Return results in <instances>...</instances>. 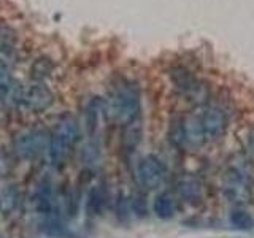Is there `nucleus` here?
<instances>
[{
	"label": "nucleus",
	"mask_w": 254,
	"mask_h": 238,
	"mask_svg": "<svg viewBox=\"0 0 254 238\" xmlns=\"http://www.w3.org/2000/svg\"><path fill=\"white\" fill-rule=\"evenodd\" d=\"M78 125L73 119L68 118L59 122L54 133L51 135L50 148H48V154H50V159L54 165H61L65 161L78 140Z\"/></svg>",
	"instance_id": "f257e3e1"
},
{
	"label": "nucleus",
	"mask_w": 254,
	"mask_h": 238,
	"mask_svg": "<svg viewBox=\"0 0 254 238\" xmlns=\"http://www.w3.org/2000/svg\"><path fill=\"white\" fill-rule=\"evenodd\" d=\"M110 115L116 121L127 124L133 119L140 118V95L133 86L121 87L111 99L110 103Z\"/></svg>",
	"instance_id": "f03ea898"
},
{
	"label": "nucleus",
	"mask_w": 254,
	"mask_h": 238,
	"mask_svg": "<svg viewBox=\"0 0 254 238\" xmlns=\"http://www.w3.org/2000/svg\"><path fill=\"white\" fill-rule=\"evenodd\" d=\"M222 190L234 203H245L251 198V186L248 175L237 165H230L222 178Z\"/></svg>",
	"instance_id": "7ed1b4c3"
},
{
	"label": "nucleus",
	"mask_w": 254,
	"mask_h": 238,
	"mask_svg": "<svg viewBox=\"0 0 254 238\" xmlns=\"http://www.w3.org/2000/svg\"><path fill=\"white\" fill-rule=\"evenodd\" d=\"M167 177L165 165L156 156L143 157L137 165V179L138 184L146 190H154L162 184Z\"/></svg>",
	"instance_id": "20e7f679"
},
{
	"label": "nucleus",
	"mask_w": 254,
	"mask_h": 238,
	"mask_svg": "<svg viewBox=\"0 0 254 238\" xmlns=\"http://www.w3.org/2000/svg\"><path fill=\"white\" fill-rule=\"evenodd\" d=\"M51 137L43 130L38 132H29L22 135L14 143V153L22 159H32L37 157L50 148Z\"/></svg>",
	"instance_id": "39448f33"
},
{
	"label": "nucleus",
	"mask_w": 254,
	"mask_h": 238,
	"mask_svg": "<svg viewBox=\"0 0 254 238\" xmlns=\"http://www.w3.org/2000/svg\"><path fill=\"white\" fill-rule=\"evenodd\" d=\"M202 124L205 133L211 138H218L226 132L227 127V118L226 113L218 107H208L202 115Z\"/></svg>",
	"instance_id": "423d86ee"
},
{
	"label": "nucleus",
	"mask_w": 254,
	"mask_h": 238,
	"mask_svg": "<svg viewBox=\"0 0 254 238\" xmlns=\"http://www.w3.org/2000/svg\"><path fill=\"white\" fill-rule=\"evenodd\" d=\"M183 129H185V145L189 148L202 146L206 140L202 119L197 116H188L183 119Z\"/></svg>",
	"instance_id": "0eeeda50"
},
{
	"label": "nucleus",
	"mask_w": 254,
	"mask_h": 238,
	"mask_svg": "<svg viewBox=\"0 0 254 238\" xmlns=\"http://www.w3.org/2000/svg\"><path fill=\"white\" fill-rule=\"evenodd\" d=\"M170 78L175 84V87L183 92V94H189V95H195L198 94V91L202 89V86H198V83L195 81V78L192 76L189 70L183 68V67H175L170 71Z\"/></svg>",
	"instance_id": "6e6552de"
},
{
	"label": "nucleus",
	"mask_w": 254,
	"mask_h": 238,
	"mask_svg": "<svg viewBox=\"0 0 254 238\" xmlns=\"http://www.w3.org/2000/svg\"><path fill=\"white\" fill-rule=\"evenodd\" d=\"M177 189H178V194L183 200H186L189 203L198 202L202 198V182L198 181L195 177L180 178Z\"/></svg>",
	"instance_id": "1a4fd4ad"
},
{
	"label": "nucleus",
	"mask_w": 254,
	"mask_h": 238,
	"mask_svg": "<svg viewBox=\"0 0 254 238\" xmlns=\"http://www.w3.org/2000/svg\"><path fill=\"white\" fill-rule=\"evenodd\" d=\"M143 137V124L141 119L137 118L133 121L124 124V130H123V148L126 151H133L141 143Z\"/></svg>",
	"instance_id": "9d476101"
},
{
	"label": "nucleus",
	"mask_w": 254,
	"mask_h": 238,
	"mask_svg": "<svg viewBox=\"0 0 254 238\" xmlns=\"http://www.w3.org/2000/svg\"><path fill=\"white\" fill-rule=\"evenodd\" d=\"M154 213L157 218L161 219H169L173 218L178 211V202L172 194L169 192H161L154 198Z\"/></svg>",
	"instance_id": "9b49d317"
},
{
	"label": "nucleus",
	"mask_w": 254,
	"mask_h": 238,
	"mask_svg": "<svg viewBox=\"0 0 254 238\" xmlns=\"http://www.w3.org/2000/svg\"><path fill=\"white\" fill-rule=\"evenodd\" d=\"M26 102L34 111H43L53 103V94L45 86H34L29 91Z\"/></svg>",
	"instance_id": "f8f14e48"
},
{
	"label": "nucleus",
	"mask_w": 254,
	"mask_h": 238,
	"mask_svg": "<svg viewBox=\"0 0 254 238\" xmlns=\"http://www.w3.org/2000/svg\"><path fill=\"white\" fill-rule=\"evenodd\" d=\"M19 202V192L14 186H5L0 190V213L8 216L16 210Z\"/></svg>",
	"instance_id": "ddd939ff"
},
{
	"label": "nucleus",
	"mask_w": 254,
	"mask_h": 238,
	"mask_svg": "<svg viewBox=\"0 0 254 238\" xmlns=\"http://www.w3.org/2000/svg\"><path fill=\"white\" fill-rule=\"evenodd\" d=\"M230 224H232L235 229H240V230H248L254 226V221L251 218L250 213H246L245 210H234L230 213Z\"/></svg>",
	"instance_id": "4468645a"
},
{
	"label": "nucleus",
	"mask_w": 254,
	"mask_h": 238,
	"mask_svg": "<svg viewBox=\"0 0 254 238\" xmlns=\"http://www.w3.org/2000/svg\"><path fill=\"white\" fill-rule=\"evenodd\" d=\"M169 140L173 143L175 146L185 145V129H183V119H175V121L170 124Z\"/></svg>",
	"instance_id": "2eb2a0df"
},
{
	"label": "nucleus",
	"mask_w": 254,
	"mask_h": 238,
	"mask_svg": "<svg viewBox=\"0 0 254 238\" xmlns=\"http://www.w3.org/2000/svg\"><path fill=\"white\" fill-rule=\"evenodd\" d=\"M103 192H102V189L99 187H95L91 190V194H89V202H87V210L91 211V214H97L100 210H102V206H103Z\"/></svg>",
	"instance_id": "dca6fc26"
},
{
	"label": "nucleus",
	"mask_w": 254,
	"mask_h": 238,
	"mask_svg": "<svg viewBox=\"0 0 254 238\" xmlns=\"http://www.w3.org/2000/svg\"><path fill=\"white\" fill-rule=\"evenodd\" d=\"M132 208L133 211L137 213V214H145L146 213V202H145V198H143L141 195H135L133 197V200H132Z\"/></svg>",
	"instance_id": "f3484780"
},
{
	"label": "nucleus",
	"mask_w": 254,
	"mask_h": 238,
	"mask_svg": "<svg viewBox=\"0 0 254 238\" xmlns=\"http://www.w3.org/2000/svg\"><path fill=\"white\" fill-rule=\"evenodd\" d=\"M248 148L250 151L254 154V127L250 130V135H248Z\"/></svg>",
	"instance_id": "a211bd4d"
}]
</instances>
